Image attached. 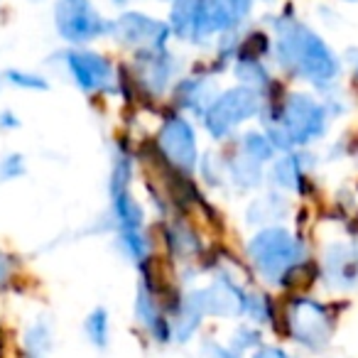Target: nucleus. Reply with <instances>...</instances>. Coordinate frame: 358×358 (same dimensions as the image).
I'll return each instance as SVG.
<instances>
[{"instance_id": "1", "label": "nucleus", "mask_w": 358, "mask_h": 358, "mask_svg": "<svg viewBox=\"0 0 358 358\" xmlns=\"http://www.w3.org/2000/svg\"><path fill=\"white\" fill-rule=\"evenodd\" d=\"M280 57L297 74H304L309 79H327L336 71L334 57L327 52V47L302 27L285 30V35L280 37Z\"/></svg>"}, {"instance_id": "2", "label": "nucleus", "mask_w": 358, "mask_h": 358, "mask_svg": "<svg viewBox=\"0 0 358 358\" xmlns=\"http://www.w3.org/2000/svg\"><path fill=\"white\" fill-rule=\"evenodd\" d=\"M55 25L57 32L66 42H91L94 37L103 35L106 25L91 0H57L55 6Z\"/></svg>"}, {"instance_id": "3", "label": "nucleus", "mask_w": 358, "mask_h": 358, "mask_svg": "<svg viewBox=\"0 0 358 358\" xmlns=\"http://www.w3.org/2000/svg\"><path fill=\"white\" fill-rule=\"evenodd\" d=\"M297 245L282 231H265L250 243V255L260 273L268 275V280H278L280 275L287 273V268L294 263Z\"/></svg>"}, {"instance_id": "4", "label": "nucleus", "mask_w": 358, "mask_h": 358, "mask_svg": "<svg viewBox=\"0 0 358 358\" xmlns=\"http://www.w3.org/2000/svg\"><path fill=\"white\" fill-rule=\"evenodd\" d=\"M255 96L250 91L236 89L229 91L221 101H216L214 108L209 110L206 115V125L211 128V133L224 135L234 128L236 123H241L243 118H248L250 113L255 110Z\"/></svg>"}, {"instance_id": "5", "label": "nucleus", "mask_w": 358, "mask_h": 358, "mask_svg": "<svg viewBox=\"0 0 358 358\" xmlns=\"http://www.w3.org/2000/svg\"><path fill=\"white\" fill-rule=\"evenodd\" d=\"M289 327H292L294 338L304 341L307 346H322L329 336L327 314L319 304L309 302V299L294 302L292 312H289Z\"/></svg>"}, {"instance_id": "6", "label": "nucleus", "mask_w": 358, "mask_h": 358, "mask_svg": "<svg viewBox=\"0 0 358 358\" xmlns=\"http://www.w3.org/2000/svg\"><path fill=\"white\" fill-rule=\"evenodd\" d=\"M66 69H69L71 79L86 91H96L108 86L110 81V66L103 57L94 55V52H69L64 57Z\"/></svg>"}, {"instance_id": "7", "label": "nucleus", "mask_w": 358, "mask_h": 358, "mask_svg": "<svg viewBox=\"0 0 358 358\" xmlns=\"http://www.w3.org/2000/svg\"><path fill=\"white\" fill-rule=\"evenodd\" d=\"M285 130L289 133V140L294 143H307V138L317 135L322 130V110L312 103L309 99L294 96L285 106Z\"/></svg>"}, {"instance_id": "8", "label": "nucleus", "mask_w": 358, "mask_h": 358, "mask_svg": "<svg viewBox=\"0 0 358 358\" xmlns=\"http://www.w3.org/2000/svg\"><path fill=\"white\" fill-rule=\"evenodd\" d=\"M159 145H162V152L169 157V162H174L177 167H192L194 164V135H192V128L185 120H169L162 130Z\"/></svg>"}, {"instance_id": "9", "label": "nucleus", "mask_w": 358, "mask_h": 358, "mask_svg": "<svg viewBox=\"0 0 358 358\" xmlns=\"http://www.w3.org/2000/svg\"><path fill=\"white\" fill-rule=\"evenodd\" d=\"M115 32L118 37L123 40V45H152V47H159L162 45V37H167V30L164 25L159 22L150 20V17H143V15H128L115 25Z\"/></svg>"}, {"instance_id": "10", "label": "nucleus", "mask_w": 358, "mask_h": 358, "mask_svg": "<svg viewBox=\"0 0 358 358\" xmlns=\"http://www.w3.org/2000/svg\"><path fill=\"white\" fill-rule=\"evenodd\" d=\"M138 314H140V322L148 324L150 331L157 334V338H167V324H164L162 314L157 312V307H155V302L150 299V294H140L138 299Z\"/></svg>"}, {"instance_id": "11", "label": "nucleus", "mask_w": 358, "mask_h": 358, "mask_svg": "<svg viewBox=\"0 0 358 358\" xmlns=\"http://www.w3.org/2000/svg\"><path fill=\"white\" fill-rule=\"evenodd\" d=\"M86 334H89L91 343L106 346V341H108V314H106L103 309H96V312L86 319Z\"/></svg>"}, {"instance_id": "12", "label": "nucleus", "mask_w": 358, "mask_h": 358, "mask_svg": "<svg viewBox=\"0 0 358 358\" xmlns=\"http://www.w3.org/2000/svg\"><path fill=\"white\" fill-rule=\"evenodd\" d=\"M8 81L17 89H30V91H45L47 89V81L37 74H30V71H22V69H10L8 71Z\"/></svg>"}, {"instance_id": "13", "label": "nucleus", "mask_w": 358, "mask_h": 358, "mask_svg": "<svg viewBox=\"0 0 358 358\" xmlns=\"http://www.w3.org/2000/svg\"><path fill=\"white\" fill-rule=\"evenodd\" d=\"M25 174V159L22 155H6L0 157V182H13V179Z\"/></svg>"}, {"instance_id": "14", "label": "nucleus", "mask_w": 358, "mask_h": 358, "mask_svg": "<svg viewBox=\"0 0 358 358\" xmlns=\"http://www.w3.org/2000/svg\"><path fill=\"white\" fill-rule=\"evenodd\" d=\"M245 148H248L253 162H265V159L270 157V152H273V148H270L263 138H255V135H250V138L245 140Z\"/></svg>"}, {"instance_id": "15", "label": "nucleus", "mask_w": 358, "mask_h": 358, "mask_svg": "<svg viewBox=\"0 0 358 358\" xmlns=\"http://www.w3.org/2000/svg\"><path fill=\"white\" fill-rule=\"evenodd\" d=\"M15 128H20V118L15 113H10V110H3L0 113V130H15Z\"/></svg>"}, {"instance_id": "16", "label": "nucleus", "mask_w": 358, "mask_h": 358, "mask_svg": "<svg viewBox=\"0 0 358 358\" xmlns=\"http://www.w3.org/2000/svg\"><path fill=\"white\" fill-rule=\"evenodd\" d=\"M255 358H287V353L278 351V348H263V351H258Z\"/></svg>"}, {"instance_id": "17", "label": "nucleus", "mask_w": 358, "mask_h": 358, "mask_svg": "<svg viewBox=\"0 0 358 358\" xmlns=\"http://www.w3.org/2000/svg\"><path fill=\"white\" fill-rule=\"evenodd\" d=\"M8 273H10V263H8V258L3 253H0V282H6Z\"/></svg>"}, {"instance_id": "18", "label": "nucleus", "mask_w": 358, "mask_h": 358, "mask_svg": "<svg viewBox=\"0 0 358 358\" xmlns=\"http://www.w3.org/2000/svg\"><path fill=\"white\" fill-rule=\"evenodd\" d=\"M219 356H221V358H236L234 353H224V351H219Z\"/></svg>"}, {"instance_id": "19", "label": "nucleus", "mask_w": 358, "mask_h": 358, "mask_svg": "<svg viewBox=\"0 0 358 358\" xmlns=\"http://www.w3.org/2000/svg\"><path fill=\"white\" fill-rule=\"evenodd\" d=\"M115 3H125V0H115Z\"/></svg>"}]
</instances>
